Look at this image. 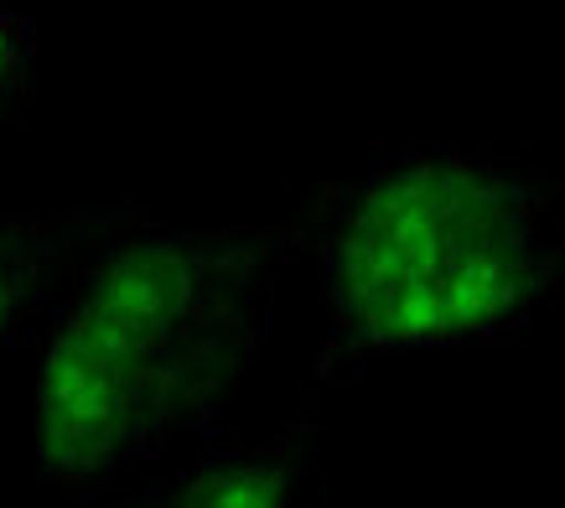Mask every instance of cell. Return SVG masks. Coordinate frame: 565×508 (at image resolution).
<instances>
[{
    "mask_svg": "<svg viewBox=\"0 0 565 508\" xmlns=\"http://www.w3.org/2000/svg\"><path fill=\"white\" fill-rule=\"evenodd\" d=\"M301 223H218L104 244L42 311L36 477L73 493L136 473L223 421L270 342Z\"/></svg>",
    "mask_w": 565,
    "mask_h": 508,
    "instance_id": "cell-1",
    "label": "cell"
},
{
    "mask_svg": "<svg viewBox=\"0 0 565 508\" xmlns=\"http://www.w3.org/2000/svg\"><path fill=\"white\" fill-rule=\"evenodd\" d=\"M32 27L0 0V130L32 109Z\"/></svg>",
    "mask_w": 565,
    "mask_h": 508,
    "instance_id": "cell-5",
    "label": "cell"
},
{
    "mask_svg": "<svg viewBox=\"0 0 565 508\" xmlns=\"http://www.w3.org/2000/svg\"><path fill=\"white\" fill-rule=\"evenodd\" d=\"M322 473V431L301 415L286 431L172 473L151 488H84L68 508H307Z\"/></svg>",
    "mask_w": 565,
    "mask_h": 508,
    "instance_id": "cell-3",
    "label": "cell"
},
{
    "mask_svg": "<svg viewBox=\"0 0 565 508\" xmlns=\"http://www.w3.org/2000/svg\"><path fill=\"white\" fill-rule=\"evenodd\" d=\"M151 213L136 203L68 208V213H0V353L17 332L47 311L88 254L146 229Z\"/></svg>",
    "mask_w": 565,
    "mask_h": 508,
    "instance_id": "cell-4",
    "label": "cell"
},
{
    "mask_svg": "<svg viewBox=\"0 0 565 508\" xmlns=\"http://www.w3.org/2000/svg\"><path fill=\"white\" fill-rule=\"evenodd\" d=\"M296 223L327 317L311 384L530 327L565 290V182L488 146L374 156Z\"/></svg>",
    "mask_w": 565,
    "mask_h": 508,
    "instance_id": "cell-2",
    "label": "cell"
}]
</instances>
